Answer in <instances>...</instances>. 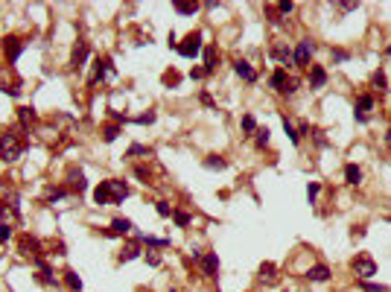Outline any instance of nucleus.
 <instances>
[{
	"mask_svg": "<svg viewBox=\"0 0 391 292\" xmlns=\"http://www.w3.org/2000/svg\"><path fill=\"white\" fill-rule=\"evenodd\" d=\"M24 149H27V135L21 129H9V132L0 135V161L12 164L24 155Z\"/></svg>",
	"mask_w": 391,
	"mask_h": 292,
	"instance_id": "1",
	"label": "nucleus"
},
{
	"mask_svg": "<svg viewBox=\"0 0 391 292\" xmlns=\"http://www.w3.org/2000/svg\"><path fill=\"white\" fill-rule=\"evenodd\" d=\"M312 53H315V44H312V38H301V41H298V47L292 50V65H295V68H309V62H312Z\"/></svg>",
	"mask_w": 391,
	"mask_h": 292,
	"instance_id": "2",
	"label": "nucleus"
},
{
	"mask_svg": "<svg viewBox=\"0 0 391 292\" xmlns=\"http://www.w3.org/2000/svg\"><path fill=\"white\" fill-rule=\"evenodd\" d=\"M175 50L181 53L184 59H196V56L202 53V33H199V30H196V33H190L187 38H184V41L175 47Z\"/></svg>",
	"mask_w": 391,
	"mask_h": 292,
	"instance_id": "3",
	"label": "nucleus"
},
{
	"mask_svg": "<svg viewBox=\"0 0 391 292\" xmlns=\"http://www.w3.org/2000/svg\"><path fill=\"white\" fill-rule=\"evenodd\" d=\"M376 105L374 94H362L356 100V105H353V117H356V123H368V111Z\"/></svg>",
	"mask_w": 391,
	"mask_h": 292,
	"instance_id": "4",
	"label": "nucleus"
},
{
	"mask_svg": "<svg viewBox=\"0 0 391 292\" xmlns=\"http://www.w3.org/2000/svg\"><path fill=\"white\" fill-rule=\"evenodd\" d=\"M353 272H356L362 280H368V277L376 275V263L368 254H359V257H353Z\"/></svg>",
	"mask_w": 391,
	"mask_h": 292,
	"instance_id": "5",
	"label": "nucleus"
},
{
	"mask_svg": "<svg viewBox=\"0 0 391 292\" xmlns=\"http://www.w3.org/2000/svg\"><path fill=\"white\" fill-rule=\"evenodd\" d=\"M105 184H108V193H111V205H123V202L129 199V184H126V181L111 178V181H105Z\"/></svg>",
	"mask_w": 391,
	"mask_h": 292,
	"instance_id": "6",
	"label": "nucleus"
},
{
	"mask_svg": "<svg viewBox=\"0 0 391 292\" xmlns=\"http://www.w3.org/2000/svg\"><path fill=\"white\" fill-rule=\"evenodd\" d=\"M199 269H202L204 277H216V272H219V254H216V251L202 254V257H199Z\"/></svg>",
	"mask_w": 391,
	"mask_h": 292,
	"instance_id": "7",
	"label": "nucleus"
},
{
	"mask_svg": "<svg viewBox=\"0 0 391 292\" xmlns=\"http://www.w3.org/2000/svg\"><path fill=\"white\" fill-rule=\"evenodd\" d=\"M18 245H21V254H27V257H33V260L41 257V242L35 240V237H30V234H24Z\"/></svg>",
	"mask_w": 391,
	"mask_h": 292,
	"instance_id": "8",
	"label": "nucleus"
},
{
	"mask_svg": "<svg viewBox=\"0 0 391 292\" xmlns=\"http://www.w3.org/2000/svg\"><path fill=\"white\" fill-rule=\"evenodd\" d=\"M234 73H237L239 79H245L248 85H254V82H257V70L251 68L245 59H237V62H234Z\"/></svg>",
	"mask_w": 391,
	"mask_h": 292,
	"instance_id": "9",
	"label": "nucleus"
},
{
	"mask_svg": "<svg viewBox=\"0 0 391 292\" xmlns=\"http://www.w3.org/2000/svg\"><path fill=\"white\" fill-rule=\"evenodd\" d=\"M3 50H6V59H9V62H18V56L24 53V41L15 38V35H9L6 44H3Z\"/></svg>",
	"mask_w": 391,
	"mask_h": 292,
	"instance_id": "10",
	"label": "nucleus"
},
{
	"mask_svg": "<svg viewBox=\"0 0 391 292\" xmlns=\"http://www.w3.org/2000/svg\"><path fill=\"white\" fill-rule=\"evenodd\" d=\"M85 59H88V41H79V44L73 47V53H70V68H73V70L82 68Z\"/></svg>",
	"mask_w": 391,
	"mask_h": 292,
	"instance_id": "11",
	"label": "nucleus"
},
{
	"mask_svg": "<svg viewBox=\"0 0 391 292\" xmlns=\"http://www.w3.org/2000/svg\"><path fill=\"white\" fill-rule=\"evenodd\" d=\"M286 82H289V73H286V68H277V70H272V76H269V85L274 88V91H286Z\"/></svg>",
	"mask_w": 391,
	"mask_h": 292,
	"instance_id": "12",
	"label": "nucleus"
},
{
	"mask_svg": "<svg viewBox=\"0 0 391 292\" xmlns=\"http://www.w3.org/2000/svg\"><path fill=\"white\" fill-rule=\"evenodd\" d=\"M135 225H132V219H123V216H117L114 222H111V228L105 231V237H120V234H129Z\"/></svg>",
	"mask_w": 391,
	"mask_h": 292,
	"instance_id": "13",
	"label": "nucleus"
},
{
	"mask_svg": "<svg viewBox=\"0 0 391 292\" xmlns=\"http://www.w3.org/2000/svg\"><path fill=\"white\" fill-rule=\"evenodd\" d=\"M306 82H309V88H324V85H327V70H324L321 65H312L309 76H306Z\"/></svg>",
	"mask_w": 391,
	"mask_h": 292,
	"instance_id": "14",
	"label": "nucleus"
},
{
	"mask_svg": "<svg viewBox=\"0 0 391 292\" xmlns=\"http://www.w3.org/2000/svg\"><path fill=\"white\" fill-rule=\"evenodd\" d=\"M306 277H309L312 283H327V280H330V266L318 263V266H312V269L306 272Z\"/></svg>",
	"mask_w": 391,
	"mask_h": 292,
	"instance_id": "15",
	"label": "nucleus"
},
{
	"mask_svg": "<svg viewBox=\"0 0 391 292\" xmlns=\"http://www.w3.org/2000/svg\"><path fill=\"white\" fill-rule=\"evenodd\" d=\"M111 73H114V68H111V59H100V62H97V70H94V76H91V82H100V79L111 76Z\"/></svg>",
	"mask_w": 391,
	"mask_h": 292,
	"instance_id": "16",
	"label": "nucleus"
},
{
	"mask_svg": "<svg viewBox=\"0 0 391 292\" xmlns=\"http://www.w3.org/2000/svg\"><path fill=\"white\" fill-rule=\"evenodd\" d=\"M344 181H347L350 187H359V184H362V170H359V164H347V167H344Z\"/></svg>",
	"mask_w": 391,
	"mask_h": 292,
	"instance_id": "17",
	"label": "nucleus"
},
{
	"mask_svg": "<svg viewBox=\"0 0 391 292\" xmlns=\"http://www.w3.org/2000/svg\"><path fill=\"white\" fill-rule=\"evenodd\" d=\"M94 202H97V205H111V193H108V184H105V181L97 184V190H94Z\"/></svg>",
	"mask_w": 391,
	"mask_h": 292,
	"instance_id": "18",
	"label": "nucleus"
},
{
	"mask_svg": "<svg viewBox=\"0 0 391 292\" xmlns=\"http://www.w3.org/2000/svg\"><path fill=\"white\" fill-rule=\"evenodd\" d=\"M272 56L280 62V65H292V50H289V47H283V44L272 47Z\"/></svg>",
	"mask_w": 391,
	"mask_h": 292,
	"instance_id": "19",
	"label": "nucleus"
},
{
	"mask_svg": "<svg viewBox=\"0 0 391 292\" xmlns=\"http://www.w3.org/2000/svg\"><path fill=\"white\" fill-rule=\"evenodd\" d=\"M260 280H266V283L277 280V269H274V263H263V266H260Z\"/></svg>",
	"mask_w": 391,
	"mask_h": 292,
	"instance_id": "20",
	"label": "nucleus"
},
{
	"mask_svg": "<svg viewBox=\"0 0 391 292\" xmlns=\"http://www.w3.org/2000/svg\"><path fill=\"white\" fill-rule=\"evenodd\" d=\"M213 70H216V50L204 47V73H213Z\"/></svg>",
	"mask_w": 391,
	"mask_h": 292,
	"instance_id": "21",
	"label": "nucleus"
},
{
	"mask_svg": "<svg viewBox=\"0 0 391 292\" xmlns=\"http://www.w3.org/2000/svg\"><path fill=\"white\" fill-rule=\"evenodd\" d=\"M204 167H207V170H225V167H228V161H225V158H219V155H207V158H204Z\"/></svg>",
	"mask_w": 391,
	"mask_h": 292,
	"instance_id": "22",
	"label": "nucleus"
},
{
	"mask_svg": "<svg viewBox=\"0 0 391 292\" xmlns=\"http://www.w3.org/2000/svg\"><path fill=\"white\" fill-rule=\"evenodd\" d=\"M385 85H388V76H385L382 70H374V76H371V88H374V91H385Z\"/></svg>",
	"mask_w": 391,
	"mask_h": 292,
	"instance_id": "23",
	"label": "nucleus"
},
{
	"mask_svg": "<svg viewBox=\"0 0 391 292\" xmlns=\"http://www.w3.org/2000/svg\"><path fill=\"white\" fill-rule=\"evenodd\" d=\"M65 283L70 286V292H82V277L76 272H65Z\"/></svg>",
	"mask_w": 391,
	"mask_h": 292,
	"instance_id": "24",
	"label": "nucleus"
},
{
	"mask_svg": "<svg viewBox=\"0 0 391 292\" xmlns=\"http://www.w3.org/2000/svg\"><path fill=\"white\" fill-rule=\"evenodd\" d=\"M70 184H73V190H76V193H85V175H82V172H70Z\"/></svg>",
	"mask_w": 391,
	"mask_h": 292,
	"instance_id": "25",
	"label": "nucleus"
},
{
	"mask_svg": "<svg viewBox=\"0 0 391 292\" xmlns=\"http://www.w3.org/2000/svg\"><path fill=\"white\" fill-rule=\"evenodd\" d=\"M172 219H175V225H178V228H187V225L193 222V216H190V213H184V210H172Z\"/></svg>",
	"mask_w": 391,
	"mask_h": 292,
	"instance_id": "26",
	"label": "nucleus"
},
{
	"mask_svg": "<svg viewBox=\"0 0 391 292\" xmlns=\"http://www.w3.org/2000/svg\"><path fill=\"white\" fill-rule=\"evenodd\" d=\"M117 138H120V126H105V129H102V140H105V143H114Z\"/></svg>",
	"mask_w": 391,
	"mask_h": 292,
	"instance_id": "27",
	"label": "nucleus"
},
{
	"mask_svg": "<svg viewBox=\"0 0 391 292\" xmlns=\"http://www.w3.org/2000/svg\"><path fill=\"white\" fill-rule=\"evenodd\" d=\"M135 257H140V248H137V245H126V248L120 251V263H126V260H135Z\"/></svg>",
	"mask_w": 391,
	"mask_h": 292,
	"instance_id": "28",
	"label": "nucleus"
},
{
	"mask_svg": "<svg viewBox=\"0 0 391 292\" xmlns=\"http://www.w3.org/2000/svg\"><path fill=\"white\" fill-rule=\"evenodd\" d=\"M140 240L146 242L149 248H167V245H170V240H161V237H149V234H146V237H140Z\"/></svg>",
	"mask_w": 391,
	"mask_h": 292,
	"instance_id": "29",
	"label": "nucleus"
},
{
	"mask_svg": "<svg viewBox=\"0 0 391 292\" xmlns=\"http://www.w3.org/2000/svg\"><path fill=\"white\" fill-rule=\"evenodd\" d=\"M172 9L178 15H196V3H172Z\"/></svg>",
	"mask_w": 391,
	"mask_h": 292,
	"instance_id": "30",
	"label": "nucleus"
},
{
	"mask_svg": "<svg viewBox=\"0 0 391 292\" xmlns=\"http://www.w3.org/2000/svg\"><path fill=\"white\" fill-rule=\"evenodd\" d=\"M283 132L289 135V140H292V143H301V135H298V129H295V126H292V123L286 120V117H283Z\"/></svg>",
	"mask_w": 391,
	"mask_h": 292,
	"instance_id": "31",
	"label": "nucleus"
},
{
	"mask_svg": "<svg viewBox=\"0 0 391 292\" xmlns=\"http://www.w3.org/2000/svg\"><path fill=\"white\" fill-rule=\"evenodd\" d=\"M318 193H321V184H318V181H309V184H306V199H309V202H315Z\"/></svg>",
	"mask_w": 391,
	"mask_h": 292,
	"instance_id": "32",
	"label": "nucleus"
},
{
	"mask_svg": "<svg viewBox=\"0 0 391 292\" xmlns=\"http://www.w3.org/2000/svg\"><path fill=\"white\" fill-rule=\"evenodd\" d=\"M254 135H257L254 140H257V146H260V149H263V146H269V135H272L269 129H257Z\"/></svg>",
	"mask_w": 391,
	"mask_h": 292,
	"instance_id": "33",
	"label": "nucleus"
},
{
	"mask_svg": "<svg viewBox=\"0 0 391 292\" xmlns=\"http://www.w3.org/2000/svg\"><path fill=\"white\" fill-rule=\"evenodd\" d=\"M155 120H158V114H155V111H146V114L135 117V123H140V126H152Z\"/></svg>",
	"mask_w": 391,
	"mask_h": 292,
	"instance_id": "34",
	"label": "nucleus"
},
{
	"mask_svg": "<svg viewBox=\"0 0 391 292\" xmlns=\"http://www.w3.org/2000/svg\"><path fill=\"white\" fill-rule=\"evenodd\" d=\"M126 155H129V158H135V155H152V149H149V146H140V143H135V146H132Z\"/></svg>",
	"mask_w": 391,
	"mask_h": 292,
	"instance_id": "35",
	"label": "nucleus"
},
{
	"mask_svg": "<svg viewBox=\"0 0 391 292\" xmlns=\"http://www.w3.org/2000/svg\"><path fill=\"white\" fill-rule=\"evenodd\" d=\"M242 129H245V132H257L260 126H257V120L251 117V114H245V117H242Z\"/></svg>",
	"mask_w": 391,
	"mask_h": 292,
	"instance_id": "36",
	"label": "nucleus"
},
{
	"mask_svg": "<svg viewBox=\"0 0 391 292\" xmlns=\"http://www.w3.org/2000/svg\"><path fill=\"white\" fill-rule=\"evenodd\" d=\"M155 210H158L161 216H172V207H170V202H155Z\"/></svg>",
	"mask_w": 391,
	"mask_h": 292,
	"instance_id": "37",
	"label": "nucleus"
},
{
	"mask_svg": "<svg viewBox=\"0 0 391 292\" xmlns=\"http://www.w3.org/2000/svg\"><path fill=\"white\" fill-rule=\"evenodd\" d=\"M298 85H301V79H295V76H292L289 82H286V91H283V94H286V97H292V94L298 91Z\"/></svg>",
	"mask_w": 391,
	"mask_h": 292,
	"instance_id": "38",
	"label": "nucleus"
},
{
	"mask_svg": "<svg viewBox=\"0 0 391 292\" xmlns=\"http://www.w3.org/2000/svg\"><path fill=\"white\" fill-rule=\"evenodd\" d=\"M18 117H21V123H24V129H27V126H30V117H33V114H30V108H18Z\"/></svg>",
	"mask_w": 391,
	"mask_h": 292,
	"instance_id": "39",
	"label": "nucleus"
},
{
	"mask_svg": "<svg viewBox=\"0 0 391 292\" xmlns=\"http://www.w3.org/2000/svg\"><path fill=\"white\" fill-rule=\"evenodd\" d=\"M347 59H350L347 50H333V62H347Z\"/></svg>",
	"mask_w": 391,
	"mask_h": 292,
	"instance_id": "40",
	"label": "nucleus"
},
{
	"mask_svg": "<svg viewBox=\"0 0 391 292\" xmlns=\"http://www.w3.org/2000/svg\"><path fill=\"white\" fill-rule=\"evenodd\" d=\"M9 237H12V228H9V225H0V242H9Z\"/></svg>",
	"mask_w": 391,
	"mask_h": 292,
	"instance_id": "41",
	"label": "nucleus"
},
{
	"mask_svg": "<svg viewBox=\"0 0 391 292\" xmlns=\"http://www.w3.org/2000/svg\"><path fill=\"white\" fill-rule=\"evenodd\" d=\"M146 263H149V266H161V254H158V251H149V254H146Z\"/></svg>",
	"mask_w": 391,
	"mask_h": 292,
	"instance_id": "42",
	"label": "nucleus"
},
{
	"mask_svg": "<svg viewBox=\"0 0 391 292\" xmlns=\"http://www.w3.org/2000/svg\"><path fill=\"white\" fill-rule=\"evenodd\" d=\"M292 9H295V6H292V3H286V0H283V3H277V12H280V15H292Z\"/></svg>",
	"mask_w": 391,
	"mask_h": 292,
	"instance_id": "43",
	"label": "nucleus"
},
{
	"mask_svg": "<svg viewBox=\"0 0 391 292\" xmlns=\"http://www.w3.org/2000/svg\"><path fill=\"white\" fill-rule=\"evenodd\" d=\"M207 73H204V68H193L190 70V79H204Z\"/></svg>",
	"mask_w": 391,
	"mask_h": 292,
	"instance_id": "44",
	"label": "nucleus"
},
{
	"mask_svg": "<svg viewBox=\"0 0 391 292\" xmlns=\"http://www.w3.org/2000/svg\"><path fill=\"white\" fill-rule=\"evenodd\" d=\"M339 9H341V12H356L359 3H339Z\"/></svg>",
	"mask_w": 391,
	"mask_h": 292,
	"instance_id": "45",
	"label": "nucleus"
},
{
	"mask_svg": "<svg viewBox=\"0 0 391 292\" xmlns=\"http://www.w3.org/2000/svg\"><path fill=\"white\" fill-rule=\"evenodd\" d=\"M164 82H167V85H178V73H167Z\"/></svg>",
	"mask_w": 391,
	"mask_h": 292,
	"instance_id": "46",
	"label": "nucleus"
},
{
	"mask_svg": "<svg viewBox=\"0 0 391 292\" xmlns=\"http://www.w3.org/2000/svg\"><path fill=\"white\" fill-rule=\"evenodd\" d=\"M365 289L368 292H385V286H379V283H365Z\"/></svg>",
	"mask_w": 391,
	"mask_h": 292,
	"instance_id": "47",
	"label": "nucleus"
},
{
	"mask_svg": "<svg viewBox=\"0 0 391 292\" xmlns=\"http://www.w3.org/2000/svg\"><path fill=\"white\" fill-rule=\"evenodd\" d=\"M312 135H315V143H318V146H327V140H324V135H321V132H318V129H315Z\"/></svg>",
	"mask_w": 391,
	"mask_h": 292,
	"instance_id": "48",
	"label": "nucleus"
},
{
	"mask_svg": "<svg viewBox=\"0 0 391 292\" xmlns=\"http://www.w3.org/2000/svg\"><path fill=\"white\" fill-rule=\"evenodd\" d=\"M3 216H6V207L0 205V219H3Z\"/></svg>",
	"mask_w": 391,
	"mask_h": 292,
	"instance_id": "49",
	"label": "nucleus"
},
{
	"mask_svg": "<svg viewBox=\"0 0 391 292\" xmlns=\"http://www.w3.org/2000/svg\"><path fill=\"white\" fill-rule=\"evenodd\" d=\"M385 140H388V143H391V129H388V135H385Z\"/></svg>",
	"mask_w": 391,
	"mask_h": 292,
	"instance_id": "50",
	"label": "nucleus"
},
{
	"mask_svg": "<svg viewBox=\"0 0 391 292\" xmlns=\"http://www.w3.org/2000/svg\"><path fill=\"white\" fill-rule=\"evenodd\" d=\"M385 53H388V56H391V47H388V50H385Z\"/></svg>",
	"mask_w": 391,
	"mask_h": 292,
	"instance_id": "51",
	"label": "nucleus"
}]
</instances>
